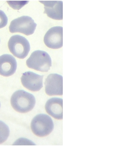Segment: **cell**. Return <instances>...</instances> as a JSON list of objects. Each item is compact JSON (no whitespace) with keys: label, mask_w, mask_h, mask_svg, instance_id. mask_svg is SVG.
Returning <instances> with one entry per match:
<instances>
[{"label":"cell","mask_w":131,"mask_h":147,"mask_svg":"<svg viewBox=\"0 0 131 147\" xmlns=\"http://www.w3.org/2000/svg\"><path fill=\"white\" fill-rule=\"evenodd\" d=\"M36 26L37 24L30 17L23 16L11 22L9 30L11 33L19 32L29 36L35 32Z\"/></svg>","instance_id":"obj_5"},{"label":"cell","mask_w":131,"mask_h":147,"mask_svg":"<svg viewBox=\"0 0 131 147\" xmlns=\"http://www.w3.org/2000/svg\"><path fill=\"white\" fill-rule=\"evenodd\" d=\"M31 128L35 135L39 137L47 136L53 131L54 124L52 119L44 114L37 115L31 123Z\"/></svg>","instance_id":"obj_3"},{"label":"cell","mask_w":131,"mask_h":147,"mask_svg":"<svg viewBox=\"0 0 131 147\" xmlns=\"http://www.w3.org/2000/svg\"><path fill=\"white\" fill-rule=\"evenodd\" d=\"M17 67V62L13 56L4 54L0 56V75L9 77L15 73Z\"/></svg>","instance_id":"obj_10"},{"label":"cell","mask_w":131,"mask_h":147,"mask_svg":"<svg viewBox=\"0 0 131 147\" xmlns=\"http://www.w3.org/2000/svg\"><path fill=\"white\" fill-rule=\"evenodd\" d=\"M45 92L48 95L61 96L63 94V78L57 74L48 75L45 82Z\"/></svg>","instance_id":"obj_7"},{"label":"cell","mask_w":131,"mask_h":147,"mask_svg":"<svg viewBox=\"0 0 131 147\" xmlns=\"http://www.w3.org/2000/svg\"><path fill=\"white\" fill-rule=\"evenodd\" d=\"M45 109L48 114L56 119L63 118V100L61 98H53L48 100L45 104Z\"/></svg>","instance_id":"obj_11"},{"label":"cell","mask_w":131,"mask_h":147,"mask_svg":"<svg viewBox=\"0 0 131 147\" xmlns=\"http://www.w3.org/2000/svg\"><path fill=\"white\" fill-rule=\"evenodd\" d=\"M8 18L5 14L0 10V29L6 26L7 24Z\"/></svg>","instance_id":"obj_14"},{"label":"cell","mask_w":131,"mask_h":147,"mask_svg":"<svg viewBox=\"0 0 131 147\" xmlns=\"http://www.w3.org/2000/svg\"><path fill=\"white\" fill-rule=\"evenodd\" d=\"M43 75L41 76L31 71L23 74L21 78L22 85L31 91H38L43 86Z\"/></svg>","instance_id":"obj_8"},{"label":"cell","mask_w":131,"mask_h":147,"mask_svg":"<svg viewBox=\"0 0 131 147\" xmlns=\"http://www.w3.org/2000/svg\"><path fill=\"white\" fill-rule=\"evenodd\" d=\"M10 134L9 127L3 121H0V144L6 141Z\"/></svg>","instance_id":"obj_12"},{"label":"cell","mask_w":131,"mask_h":147,"mask_svg":"<svg viewBox=\"0 0 131 147\" xmlns=\"http://www.w3.org/2000/svg\"><path fill=\"white\" fill-rule=\"evenodd\" d=\"M11 104L17 112L26 113L32 110L36 103L35 98L30 93L23 90H17L11 98Z\"/></svg>","instance_id":"obj_1"},{"label":"cell","mask_w":131,"mask_h":147,"mask_svg":"<svg viewBox=\"0 0 131 147\" xmlns=\"http://www.w3.org/2000/svg\"><path fill=\"white\" fill-rule=\"evenodd\" d=\"M10 6L14 9L19 10L27 4L29 1H7Z\"/></svg>","instance_id":"obj_13"},{"label":"cell","mask_w":131,"mask_h":147,"mask_svg":"<svg viewBox=\"0 0 131 147\" xmlns=\"http://www.w3.org/2000/svg\"><path fill=\"white\" fill-rule=\"evenodd\" d=\"M0 107H1V103H0Z\"/></svg>","instance_id":"obj_15"},{"label":"cell","mask_w":131,"mask_h":147,"mask_svg":"<svg viewBox=\"0 0 131 147\" xmlns=\"http://www.w3.org/2000/svg\"><path fill=\"white\" fill-rule=\"evenodd\" d=\"M8 46L10 52L15 57L24 59L28 55L30 50V46L27 39L20 35L11 37Z\"/></svg>","instance_id":"obj_4"},{"label":"cell","mask_w":131,"mask_h":147,"mask_svg":"<svg viewBox=\"0 0 131 147\" xmlns=\"http://www.w3.org/2000/svg\"><path fill=\"white\" fill-rule=\"evenodd\" d=\"M44 43L48 48L58 49L63 46V28L61 26L51 28L44 37Z\"/></svg>","instance_id":"obj_6"},{"label":"cell","mask_w":131,"mask_h":147,"mask_svg":"<svg viewBox=\"0 0 131 147\" xmlns=\"http://www.w3.org/2000/svg\"><path fill=\"white\" fill-rule=\"evenodd\" d=\"M0 41H1V40H0Z\"/></svg>","instance_id":"obj_16"},{"label":"cell","mask_w":131,"mask_h":147,"mask_svg":"<svg viewBox=\"0 0 131 147\" xmlns=\"http://www.w3.org/2000/svg\"><path fill=\"white\" fill-rule=\"evenodd\" d=\"M28 67L42 72H47L52 66L49 55L45 52L37 50L33 52L26 62Z\"/></svg>","instance_id":"obj_2"},{"label":"cell","mask_w":131,"mask_h":147,"mask_svg":"<svg viewBox=\"0 0 131 147\" xmlns=\"http://www.w3.org/2000/svg\"><path fill=\"white\" fill-rule=\"evenodd\" d=\"M44 5V13L56 20L63 19V3L61 1H39Z\"/></svg>","instance_id":"obj_9"}]
</instances>
